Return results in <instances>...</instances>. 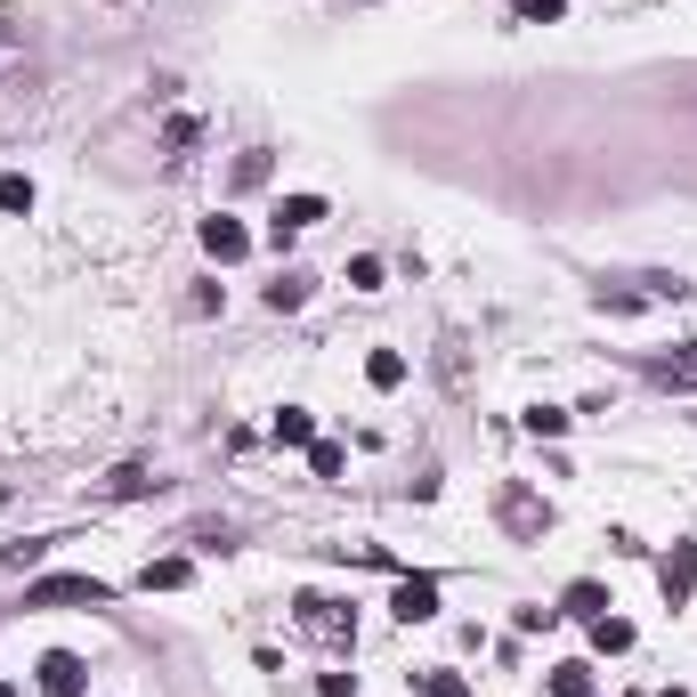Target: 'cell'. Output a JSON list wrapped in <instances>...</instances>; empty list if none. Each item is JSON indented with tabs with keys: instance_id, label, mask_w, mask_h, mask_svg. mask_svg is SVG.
Here are the masks:
<instances>
[{
	"instance_id": "obj_4",
	"label": "cell",
	"mask_w": 697,
	"mask_h": 697,
	"mask_svg": "<svg viewBox=\"0 0 697 697\" xmlns=\"http://www.w3.org/2000/svg\"><path fill=\"white\" fill-rule=\"evenodd\" d=\"M389 617H398V625H430V617H438V576H398Z\"/></svg>"
},
{
	"instance_id": "obj_23",
	"label": "cell",
	"mask_w": 697,
	"mask_h": 697,
	"mask_svg": "<svg viewBox=\"0 0 697 697\" xmlns=\"http://www.w3.org/2000/svg\"><path fill=\"white\" fill-rule=\"evenodd\" d=\"M511 9H519L527 25H551V16H560V0H511Z\"/></svg>"
},
{
	"instance_id": "obj_5",
	"label": "cell",
	"mask_w": 697,
	"mask_h": 697,
	"mask_svg": "<svg viewBox=\"0 0 697 697\" xmlns=\"http://www.w3.org/2000/svg\"><path fill=\"white\" fill-rule=\"evenodd\" d=\"M317 219H324V195H284V203H276V219H268V243L284 252V243H293L300 228H317Z\"/></svg>"
},
{
	"instance_id": "obj_27",
	"label": "cell",
	"mask_w": 697,
	"mask_h": 697,
	"mask_svg": "<svg viewBox=\"0 0 697 697\" xmlns=\"http://www.w3.org/2000/svg\"><path fill=\"white\" fill-rule=\"evenodd\" d=\"M0 49H9V33H0Z\"/></svg>"
},
{
	"instance_id": "obj_11",
	"label": "cell",
	"mask_w": 697,
	"mask_h": 697,
	"mask_svg": "<svg viewBox=\"0 0 697 697\" xmlns=\"http://www.w3.org/2000/svg\"><path fill=\"white\" fill-rule=\"evenodd\" d=\"M649 374H658L665 389H697V348H673V357H658Z\"/></svg>"
},
{
	"instance_id": "obj_21",
	"label": "cell",
	"mask_w": 697,
	"mask_h": 697,
	"mask_svg": "<svg viewBox=\"0 0 697 697\" xmlns=\"http://www.w3.org/2000/svg\"><path fill=\"white\" fill-rule=\"evenodd\" d=\"M348 284H357V293H381V260L357 252V260H348Z\"/></svg>"
},
{
	"instance_id": "obj_15",
	"label": "cell",
	"mask_w": 697,
	"mask_h": 697,
	"mask_svg": "<svg viewBox=\"0 0 697 697\" xmlns=\"http://www.w3.org/2000/svg\"><path fill=\"white\" fill-rule=\"evenodd\" d=\"M0 212H9V219L33 212V179H25V171H0Z\"/></svg>"
},
{
	"instance_id": "obj_25",
	"label": "cell",
	"mask_w": 697,
	"mask_h": 697,
	"mask_svg": "<svg viewBox=\"0 0 697 697\" xmlns=\"http://www.w3.org/2000/svg\"><path fill=\"white\" fill-rule=\"evenodd\" d=\"M658 697H689V689H658Z\"/></svg>"
},
{
	"instance_id": "obj_2",
	"label": "cell",
	"mask_w": 697,
	"mask_h": 697,
	"mask_svg": "<svg viewBox=\"0 0 697 697\" xmlns=\"http://www.w3.org/2000/svg\"><path fill=\"white\" fill-rule=\"evenodd\" d=\"M293 608H300V632H317L324 649H348V641H357V617H348L341 601H324V592H300Z\"/></svg>"
},
{
	"instance_id": "obj_7",
	"label": "cell",
	"mask_w": 697,
	"mask_h": 697,
	"mask_svg": "<svg viewBox=\"0 0 697 697\" xmlns=\"http://www.w3.org/2000/svg\"><path fill=\"white\" fill-rule=\"evenodd\" d=\"M203 252H212V260H219V268H228V260H243V252H252V236H243V228H236V219H228V212H219V219H203Z\"/></svg>"
},
{
	"instance_id": "obj_12",
	"label": "cell",
	"mask_w": 697,
	"mask_h": 697,
	"mask_svg": "<svg viewBox=\"0 0 697 697\" xmlns=\"http://www.w3.org/2000/svg\"><path fill=\"white\" fill-rule=\"evenodd\" d=\"M414 689H422V697H470V682H462L455 665H422V673H414Z\"/></svg>"
},
{
	"instance_id": "obj_1",
	"label": "cell",
	"mask_w": 697,
	"mask_h": 697,
	"mask_svg": "<svg viewBox=\"0 0 697 697\" xmlns=\"http://www.w3.org/2000/svg\"><path fill=\"white\" fill-rule=\"evenodd\" d=\"M114 592L98 584V576H41L25 584V608H106Z\"/></svg>"
},
{
	"instance_id": "obj_17",
	"label": "cell",
	"mask_w": 697,
	"mask_h": 697,
	"mask_svg": "<svg viewBox=\"0 0 697 697\" xmlns=\"http://www.w3.org/2000/svg\"><path fill=\"white\" fill-rule=\"evenodd\" d=\"M592 649H601V658H625V649H632V625L625 617H601V625H592Z\"/></svg>"
},
{
	"instance_id": "obj_20",
	"label": "cell",
	"mask_w": 697,
	"mask_h": 697,
	"mask_svg": "<svg viewBox=\"0 0 697 697\" xmlns=\"http://www.w3.org/2000/svg\"><path fill=\"white\" fill-rule=\"evenodd\" d=\"M341 462H348V455H341L333 438H317V446H309V470H317V479H341Z\"/></svg>"
},
{
	"instance_id": "obj_13",
	"label": "cell",
	"mask_w": 697,
	"mask_h": 697,
	"mask_svg": "<svg viewBox=\"0 0 697 697\" xmlns=\"http://www.w3.org/2000/svg\"><path fill=\"white\" fill-rule=\"evenodd\" d=\"M276 446H317V422H309V405H284V414H276Z\"/></svg>"
},
{
	"instance_id": "obj_8",
	"label": "cell",
	"mask_w": 697,
	"mask_h": 697,
	"mask_svg": "<svg viewBox=\"0 0 697 697\" xmlns=\"http://www.w3.org/2000/svg\"><path fill=\"white\" fill-rule=\"evenodd\" d=\"M608 608H617V601H608V592H601V584H592V576L560 592V617H576V625H601V617H608Z\"/></svg>"
},
{
	"instance_id": "obj_22",
	"label": "cell",
	"mask_w": 697,
	"mask_h": 697,
	"mask_svg": "<svg viewBox=\"0 0 697 697\" xmlns=\"http://www.w3.org/2000/svg\"><path fill=\"white\" fill-rule=\"evenodd\" d=\"M147 487H155V479H147L138 462H122V470H114V495H147Z\"/></svg>"
},
{
	"instance_id": "obj_6",
	"label": "cell",
	"mask_w": 697,
	"mask_h": 697,
	"mask_svg": "<svg viewBox=\"0 0 697 697\" xmlns=\"http://www.w3.org/2000/svg\"><path fill=\"white\" fill-rule=\"evenodd\" d=\"M41 689L49 697H81L90 689V665H81L73 649H49V658H41Z\"/></svg>"
},
{
	"instance_id": "obj_14",
	"label": "cell",
	"mask_w": 697,
	"mask_h": 697,
	"mask_svg": "<svg viewBox=\"0 0 697 697\" xmlns=\"http://www.w3.org/2000/svg\"><path fill=\"white\" fill-rule=\"evenodd\" d=\"M551 697H592V665H584V658L551 665Z\"/></svg>"
},
{
	"instance_id": "obj_26",
	"label": "cell",
	"mask_w": 697,
	"mask_h": 697,
	"mask_svg": "<svg viewBox=\"0 0 697 697\" xmlns=\"http://www.w3.org/2000/svg\"><path fill=\"white\" fill-rule=\"evenodd\" d=\"M0 697H16V689H9V682H0Z\"/></svg>"
},
{
	"instance_id": "obj_9",
	"label": "cell",
	"mask_w": 697,
	"mask_h": 697,
	"mask_svg": "<svg viewBox=\"0 0 697 697\" xmlns=\"http://www.w3.org/2000/svg\"><path fill=\"white\" fill-rule=\"evenodd\" d=\"M503 527H511V536H544L551 511H544L536 495H503Z\"/></svg>"
},
{
	"instance_id": "obj_3",
	"label": "cell",
	"mask_w": 697,
	"mask_h": 697,
	"mask_svg": "<svg viewBox=\"0 0 697 697\" xmlns=\"http://www.w3.org/2000/svg\"><path fill=\"white\" fill-rule=\"evenodd\" d=\"M658 592H665V608H689V592H697V544H673L658 560Z\"/></svg>"
},
{
	"instance_id": "obj_16",
	"label": "cell",
	"mask_w": 697,
	"mask_h": 697,
	"mask_svg": "<svg viewBox=\"0 0 697 697\" xmlns=\"http://www.w3.org/2000/svg\"><path fill=\"white\" fill-rule=\"evenodd\" d=\"M365 381H374V389H398L405 381V357H398V348H374V357H365Z\"/></svg>"
},
{
	"instance_id": "obj_18",
	"label": "cell",
	"mask_w": 697,
	"mask_h": 697,
	"mask_svg": "<svg viewBox=\"0 0 697 697\" xmlns=\"http://www.w3.org/2000/svg\"><path fill=\"white\" fill-rule=\"evenodd\" d=\"M300 300H309V276H276V284H268V309H276V317L300 309Z\"/></svg>"
},
{
	"instance_id": "obj_19",
	"label": "cell",
	"mask_w": 697,
	"mask_h": 697,
	"mask_svg": "<svg viewBox=\"0 0 697 697\" xmlns=\"http://www.w3.org/2000/svg\"><path fill=\"white\" fill-rule=\"evenodd\" d=\"M527 430H536V438H560V430H568V414H560V405H527V414H519Z\"/></svg>"
},
{
	"instance_id": "obj_10",
	"label": "cell",
	"mask_w": 697,
	"mask_h": 697,
	"mask_svg": "<svg viewBox=\"0 0 697 697\" xmlns=\"http://www.w3.org/2000/svg\"><path fill=\"white\" fill-rule=\"evenodd\" d=\"M138 584H147V592H179V584H195V560H179V551H171V560H147V568H138Z\"/></svg>"
},
{
	"instance_id": "obj_24",
	"label": "cell",
	"mask_w": 697,
	"mask_h": 697,
	"mask_svg": "<svg viewBox=\"0 0 697 697\" xmlns=\"http://www.w3.org/2000/svg\"><path fill=\"white\" fill-rule=\"evenodd\" d=\"M317 697H357V673H324V682H317Z\"/></svg>"
}]
</instances>
